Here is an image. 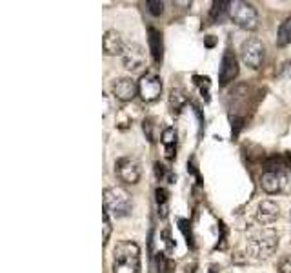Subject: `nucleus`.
<instances>
[{
    "mask_svg": "<svg viewBox=\"0 0 291 273\" xmlns=\"http://www.w3.org/2000/svg\"><path fill=\"white\" fill-rule=\"evenodd\" d=\"M289 44H291V16L279 26V31H277V46L279 48H286Z\"/></svg>",
    "mask_w": 291,
    "mask_h": 273,
    "instance_id": "obj_18",
    "label": "nucleus"
},
{
    "mask_svg": "<svg viewBox=\"0 0 291 273\" xmlns=\"http://www.w3.org/2000/svg\"><path fill=\"white\" fill-rule=\"evenodd\" d=\"M229 18H231L239 28L247 29V31H253V29H257V26H259V13H257V9L253 8V4L244 2V0H235V2H231Z\"/></svg>",
    "mask_w": 291,
    "mask_h": 273,
    "instance_id": "obj_4",
    "label": "nucleus"
},
{
    "mask_svg": "<svg viewBox=\"0 0 291 273\" xmlns=\"http://www.w3.org/2000/svg\"><path fill=\"white\" fill-rule=\"evenodd\" d=\"M155 173H157V179H164V175H166V168H164L160 162H155Z\"/></svg>",
    "mask_w": 291,
    "mask_h": 273,
    "instance_id": "obj_25",
    "label": "nucleus"
},
{
    "mask_svg": "<svg viewBox=\"0 0 291 273\" xmlns=\"http://www.w3.org/2000/svg\"><path fill=\"white\" fill-rule=\"evenodd\" d=\"M102 221H104V242H108L109 235H111V222H109V213L104 209L102 211Z\"/></svg>",
    "mask_w": 291,
    "mask_h": 273,
    "instance_id": "obj_23",
    "label": "nucleus"
},
{
    "mask_svg": "<svg viewBox=\"0 0 291 273\" xmlns=\"http://www.w3.org/2000/svg\"><path fill=\"white\" fill-rule=\"evenodd\" d=\"M102 48H104V53H106V55L115 56V55H122L126 44H124L122 36H120L119 31H115V29H108V31L104 33Z\"/></svg>",
    "mask_w": 291,
    "mask_h": 273,
    "instance_id": "obj_12",
    "label": "nucleus"
},
{
    "mask_svg": "<svg viewBox=\"0 0 291 273\" xmlns=\"http://www.w3.org/2000/svg\"><path fill=\"white\" fill-rule=\"evenodd\" d=\"M111 89L117 101L129 102L139 95V82L131 81L129 76H122V79H117V81L113 82Z\"/></svg>",
    "mask_w": 291,
    "mask_h": 273,
    "instance_id": "obj_10",
    "label": "nucleus"
},
{
    "mask_svg": "<svg viewBox=\"0 0 291 273\" xmlns=\"http://www.w3.org/2000/svg\"><path fill=\"white\" fill-rule=\"evenodd\" d=\"M122 62L124 68L129 69V71H140V69L146 66V51L140 44H126L122 53Z\"/></svg>",
    "mask_w": 291,
    "mask_h": 273,
    "instance_id": "obj_8",
    "label": "nucleus"
},
{
    "mask_svg": "<svg viewBox=\"0 0 291 273\" xmlns=\"http://www.w3.org/2000/svg\"><path fill=\"white\" fill-rule=\"evenodd\" d=\"M162 237L166 239V244H168V248L171 249V248H173V242H171V237H169V231H168V229H166V231L162 233Z\"/></svg>",
    "mask_w": 291,
    "mask_h": 273,
    "instance_id": "obj_26",
    "label": "nucleus"
},
{
    "mask_svg": "<svg viewBox=\"0 0 291 273\" xmlns=\"http://www.w3.org/2000/svg\"><path fill=\"white\" fill-rule=\"evenodd\" d=\"M280 209L273 201H262L257 206V221L260 224H271L279 219Z\"/></svg>",
    "mask_w": 291,
    "mask_h": 273,
    "instance_id": "obj_13",
    "label": "nucleus"
},
{
    "mask_svg": "<svg viewBox=\"0 0 291 273\" xmlns=\"http://www.w3.org/2000/svg\"><path fill=\"white\" fill-rule=\"evenodd\" d=\"M155 262H157V271L159 273H173V269H175V262L162 251L157 253Z\"/></svg>",
    "mask_w": 291,
    "mask_h": 273,
    "instance_id": "obj_20",
    "label": "nucleus"
},
{
    "mask_svg": "<svg viewBox=\"0 0 291 273\" xmlns=\"http://www.w3.org/2000/svg\"><path fill=\"white\" fill-rule=\"evenodd\" d=\"M286 175L282 171H264L262 177H260V186L266 193L273 195V193H279L286 186Z\"/></svg>",
    "mask_w": 291,
    "mask_h": 273,
    "instance_id": "obj_11",
    "label": "nucleus"
},
{
    "mask_svg": "<svg viewBox=\"0 0 291 273\" xmlns=\"http://www.w3.org/2000/svg\"><path fill=\"white\" fill-rule=\"evenodd\" d=\"M146 6H148L149 13H151L153 16H159L164 13V2H160V0H148Z\"/></svg>",
    "mask_w": 291,
    "mask_h": 273,
    "instance_id": "obj_22",
    "label": "nucleus"
},
{
    "mask_svg": "<svg viewBox=\"0 0 291 273\" xmlns=\"http://www.w3.org/2000/svg\"><path fill=\"white\" fill-rule=\"evenodd\" d=\"M142 128H144V133H146V136L149 139V142H157L159 139H162L159 121H157L155 116H146V119H144Z\"/></svg>",
    "mask_w": 291,
    "mask_h": 273,
    "instance_id": "obj_17",
    "label": "nucleus"
},
{
    "mask_svg": "<svg viewBox=\"0 0 291 273\" xmlns=\"http://www.w3.org/2000/svg\"><path fill=\"white\" fill-rule=\"evenodd\" d=\"M139 95L144 102H155L162 95V81L155 73H146L139 81Z\"/></svg>",
    "mask_w": 291,
    "mask_h": 273,
    "instance_id": "obj_7",
    "label": "nucleus"
},
{
    "mask_svg": "<svg viewBox=\"0 0 291 273\" xmlns=\"http://www.w3.org/2000/svg\"><path fill=\"white\" fill-rule=\"evenodd\" d=\"M148 42H149V51L153 55V61L157 64H162V59H164V42H162V33L155 28H149L148 29Z\"/></svg>",
    "mask_w": 291,
    "mask_h": 273,
    "instance_id": "obj_14",
    "label": "nucleus"
},
{
    "mask_svg": "<svg viewBox=\"0 0 291 273\" xmlns=\"http://www.w3.org/2000/svg\"><path fill=\"white\" fill-rule=\"evenodd\" d=\"M239 75V61H237L235 53L231 49H227L224 53L222 61H220V69H219V82L220 86H227L233 82Z\"/></svg>",
    "mask_w": 291,
    "mask_h": 273,
    "instance_id": "obj_9",
    "label": "nucleus"
},
{
    "mask_svg": "<svg viewBox=\"0 0 291 273\" xmlns=\"http://www.w3.org/2000/svg\"><path fill=\"white\" fill-rule=\"evenodd\" d=\"M162 144H164V153L169 161L175 159V149H177V129L175 128H164L162 129Z\"/></svg>",
    "mask_w": 291,
    "mask_h": 273,
    "instance_id": "obj_15",
    "label": "nucleus"
},
{
    "mask_svg": "<svg viewBox=\"0 0 291 273\" xmlns=\"http://www.w3.org/2000/svg\"><path fill=\"white\" fill-rule=\"evenodd\" d=\"M279 273H291V255H284L279 261Z\"/></svg>",
    "mask_w": 291,
    "mask_h": 273,
    "instance_id": "obj_24",
    "label": "nucleus"
},
{
    "mask_svg": "<svg viewBox=\"0 0 291 273\" xmlns=\"http://www.w3.org/2000/svg\"><path fill=\"white\" fill-rule=\"evenodd\" d=\"M247 253L253 259H267L279 248V233L271 228H262L247 239Z\"/></svg>",
    "mask_w": 291,
    "mask_h": 273,
    "instance_id": "obj_2",
    "label": "nucleus"
},
{
    "mask_svg": "<svg viewBox=\"0 0 291 273\" xmlns=\"http://www.w3.org/2000/svg\"><path fill=\"white\" fill-rule=\"evenodd\" d=\"M186 104H188V95H186L182 89H179V88L175 89V88H173L171 93H169V108H171L173 111L179 113Z\"/></svg>",
    "mask_w": 291,
    "mask_h": 273,
    "instance_id": "obj_19",
    "label": "nucleus"
},
{
    "mask_svg": "<svg viewBox=\"0 0 291 273\" xmlns=\"http://www.w3.org/2000/svg\"><path fill=\"white\" fill-rule=\"evenodd\" d=\"M157 204H159V215L160 217H166L168 215V201H169V193L166 188H157Z\"/></svg>",
    "mask_w": 291,
    "mask_h": 273,
    "instance_id": "obj_21",
    "label": "nucleus"
},
{
    "mask_svg": "<svg viewBox=\"0 0 291 273\" xmlns=\"http://www.w3.org/2000/svg\"><path fill=\"white\" fill-rule=\"evenodd\" d=\"M115 173L124 184H137L142 175V168L135 157H120L115 162Z\"/></svg>",
    "mask_w": 291,
    "mask_h": 273,
    "instance_id": "obj_6",
    "label": "nucleus"
},
{
    "mask_svg": "<svg viewBox=\"0 0 291 273\" xmlns=\"http://www.w3.org/2000/svg\"><path fill=\"white\" fill-rule=\"evenodd\" d=\"M229 8H231V2L217 0V2H213V6H211L209 18H211L213 22H222L226 16H229Z\"/></svg>",
    "mask_w": 291,
    "mask_h": 273,
    "instance_id": "obj_16",
    "label": "nucleus"
},
{
    "mask_svg": "<svg viewBox=\"0 0 291 273\" xmlns=\"http://www.w3.org/2000/svg\"><path fill=\"white\" fill-rule=\"evenodd\" d=\"M264 53H266V48H264L262 42H260L259 38H255V36L244 41L242 46H240V59H242V62L247 68H251V69H259L260 66H262Z\"/></svg>",
    "mask_w": 291,
    "mask_h": 273,
    "instance_id": "obj_5",
    "label": "nucleus"
},
{
    "mask_svg": "<svg viewBox=\"0 0 291 273\" xmlns=\"http://www.w3.org/2000/svg\"><path fill=\"white\" fill-rule=\"evenodd\" d=\"M133 201L128 189L120 188V186H113V188L104 189V209L113 215L115 219L128 217L131 213Z\"/></svg>",
    "mask_w": 291,
    "mask_h": 273,
    "instance_id": "obj_3",
    "label": "nucleus"
},
{
    "mask_svg": "<svg viewBox=\"0 0 291 273\" xmlns=\"http://www.w3.org/2000/svg\"><path fill=\"white\" fill-rule=\"evenodd\" d=\"M113 273H140V248L133 241H120L113 249Z\"/></svg>",
    "mask_w": 291,
    "mask_h": 273,
    "instance_id": "obj_1",
    "label": "nucleus"
}]
</instances>
